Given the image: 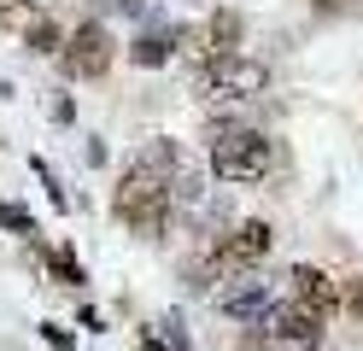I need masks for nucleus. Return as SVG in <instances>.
Returning <instances> with one entry per match:
<instances>
[{
  "mask_svg": "<svg viewBox=\"0 0 363 351\" xmlns=\"http://www.w3.org/2000/svg\"><path fill=\"white\" fill-rule=\"evenodd\" d=\"M199 182L188 170V158H182L170 140H152L129 158V170L118 182V194H111V211L135 228V234H164L170 217H176V199H194Z\"/></svg>",
  "mask_w": 363,
  "mask_h": 351,
  "instance_id": "f257e3e1",
  "label": "nucleus"
},
{
  "mask_svg": "<svg viewBox=\"0 0 363 351\" xmlns=\"http://www.w3.org/2000/svg\"><path fill=\"white\" fill-rule=\"evenodd\" d=\"M269 164H276V152H269L264 129H246V123L211 129V170H217V182H264Z\"/></svg>",
  "mask_w": 363,
  "mask_h": 351,
  "instance_id": "f03ea898",
  "label": "nucleus"
},
{
  "mask_svg": "<svg viewBox=\"0 0 363 351\" xmlns=\"http://www.w3.org/2000/svg\"><path fill=\"white\" fill-rule=\"evenodd\" d=\"M269 246H276V228L269 223H235L229 234H217L211 240V257H206V275L211 281H235V275H252V269H264V257H269Z\"/></svg>",
  "mask_w": 363,
  "mask_h": 351,
  "instance_id": "7ed1b4c3",
  "label": "nucleus"
},
{
  "mask_svg": "<svg viewBox=\"0 0 363 351\" xmlns=\"http://www.w3.org/2000/svg\"><path fill=\"white\" fill-rule=\"evenodd\" d=\"M269 88V70L246 53H217V59H199V94L206 100H258Z\"/></svg>",
  "mask_w": 363,
  "mask_h": 351,
  "instance_id": "20e7f679",
  "label": "nucleus"
},
{
  "mask_svg": "<svg viewBox=\"0 0 363 351\" xmlns=\"http://www.w3.org/2000/svg\"><path fill=\"white\" fill-rule=\"evenodd\" d=\"M111 59H118V41H111V30H106L100 18L77 23V30L65 35V47H59V70L71 82H100L106 70H111Z\"/></svg>",
  "mask_w": 363,
  "mask_h": 351,
  "instance_id": "39448f33",
  "label": "nucleus"
},
{
  "mask_svg": "<svg viewBox=\"0 0 363 351\" xmlns=\"http://www.w3.org/2000/svg\"><path fill=\"white\" fill-rule=\"evenodd\" d=\"M264 328H276V334H264V340H252V351L258 345H269V340H281V345H316L323 340V328H328V316L323 311H311V304H299V299H281L276 311H269V322Z\"/></svg>",
  "mask_w": 363,
  "mask_h": 351,
  "instance_id": "423d86ee",
  "label": "nucleus"
},
{
  "mask_svg": "<svg viewBox=\"0 0 363 351\" xmlns=\"http://www.w3.org/2000/svg\"><path fill=\"white\" fill-rule=\"evenodd\" d=\"M252 275H258V269H252ZM252 275H235L229 287L217 293V311H223V316H235V322H252V328H264V322H269V311H276L281 299L269 293L264 281H252Z\"/></svg>",
  "mask_w": 363,
  "mask_h": 351,
  "instance_id": "0eeeda50",
  "label": "nucleus"
},
{
  "mask_svg": "<svg viewBox=\"0 0 363 351\" xmlns=\"http://www.w3.org/2000/svg\"><path fill=\"white\" fill-rule=\"evenodd\" d=\"M287 293L299 299V304H311V311H323V316L340 311V281L328 269H316V264H293L287 269Z\"/></svg>",
  "mask_w": 363,
  "mask_h": 351,
  "instance_id": "6e6552de",
  "label": "nucleus"
},
{
  "mask_svg": "<svg viewBox=\"0 0 363 351\" xmlns=\"http://www.w3.org/2000/svg\"><path fill=\"white\" fill-rule=\"evenodd\" d=\"M240 12L235 6H217L211 18H206V59H217V53H240Z\"/></svg>",
  "mask_w": 363,
  "mask_h": 351,
  "instance_id": "1a4fd4ad",
  "label": "nucleus"
},
{
  "mask_svg": "<svg viewBox=\"0 0 363 351\" xmlns=\"http://www.w3.org/2000/svg\"><path fill=\"white\" fill-rule=\"evenodd\" d=\"M41 18H48V0H0V30L18 35V41H24Z\"/></svg>",
  "mask_w": 363,
  "mask_h": 351,
  "instance_id": "9d476101",
  "label": "nucleus"
},
{
  "mask_svg": "<svg viewBox=\"0 0 363 351\" xmlns=\"http://www.w3.org/2000/svg\"><path fill=\"white\" fill-rule=\"evenodd\" d=\"M35 257H41V264H48V275L59 281V287H82V264H77V252L71 246H41V234H35Z\"/></svg>",
  "mask_w": 363,
  "mask_h": 351,
  "instance_id": "9b49d317",
  "label": "nucleus"
},
{
  "mask_svg": "<svg viewBox=\"0 0 363 351\" xmlns=\"http://www.w3.org/2000/svg\"><path fill=\"white\" fill-rule=\"evenodd\" d=\"M176 30L164 35V30H152V35H141V41H135L129 47V65H141V70H158V65H170V53H176Z\"/></svg>",
  "mask_w": 363,
  "mask_h": 351,
  "instance_id": "f8f14e48",
  "label": "nucleus"
},
{
  "mask_svg": "<svg viewBox=\"0 0 363 351\" xmlns=\"http://www.w3.org/2000/svg\"><path fill=\"white\" fill-rule=\"evenodd\" d=\"M24 41H30V53H59V47H65V30H59L53 18H41L35 30L24 35Z\"/></svg>",
  "mask_w": 363,
  "mask_h": 351,
  "instance_id": "ddd939ff",
  "label": "nucleus"
},
{
  "mask_svg": "<svg viewBox=\"0 0 363 351\" xmlns=\"http://www.w3.org/2000/svg\"><path fill=\"white\" fill-rule=\"evenodd\" d=\"M0 228H12V234H24V240H35V234H41V228H35V217H30L24 205H12V199L0 205Z\"/></svg>",
  "mask_w": 363,
  "mask_h": 351,
  "instance_id": "4468645a",
  "label": "nucleus"
},
{
  "mask_svg": "<svg viewBox=\"0 0 363 351\" xmlns=\"http://www.w3.org/2000/svg\"><path fill=\"white\" fill-rule=\"evenodd\" d=\"M30 170H35V176H41V187H48V199H53V205H59V211H71V194H65V187H59V176H53V170H48V158H30Z\"/></svg>",
  "mask_w": 363,
  "mask_h": 351,
  "instance_id": "2eb2a0df",
  "label": "nucleus"
},
{
  "mask_svg": "<svg viewBox=\"0 0 363 351\" xmlns=\"http://www.w3.org/2000/svg\"><path fill=\"white\" fill-rule=\"evenodd\" d=\"M340 304H346V311H352V316L363 322V275H352L346 287H340Z\"/></svg>",
  "mask_w": 363,
  "mask_h": 351,
  "instance_id": "dca6fc26",
  "label": "nucleus"
},
{
  "mask_svg": "<svg viewBox=\"0 0 363 351\" xmlns=\"http://www.w3.org/2000/svg\"><path fill=\"white\" fill-rule=\"evenodd\" d=\"M41 340H48L53 351H71V334H65V328H59V322H41Z\"/></svg>",
  "mask_w": 363,
  "mask_h": 351,
  "instance_id": "f3484780",
  "label": "nucleus"
},
{
  "mask_svg": "<svg viewBox=\"0 0 363 351\" xmlns=\"http://www.w3.org/2000/svg\"><path fill=\"white\" fill-rule=\"evenodd\" d=\"M316 12H328V18H334V12H346V0H316Z\"/></svg>",
  "mask_w": 363,
  "mask_h": 351,
  "instance_id": "a211bd4d",
  "label": "nucleus"
},
{
  "mask_svg": "<svg viewBox=\"0 0 363 351\" xmlns=\"http://www.w3.org/2000/svg\"><path fill=\"white\" fill-rule=\"evenodd\" d=\"M206 6H217V0H206Z\"/></svg>",
  "mask_w": 363,
  "mask_h": 351,
  "instance_id": "6ab92c4d",
  "label": "nucleus"
}]
</instances>
